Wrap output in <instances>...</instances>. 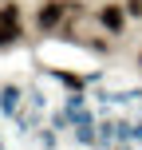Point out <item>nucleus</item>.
<instances>
[{"mask_svg":"<svg viewBox=\"0 0 142 150\" xmlns=\"http://www.w3.org/2000/svg\"><path fill=\"white\" fill-rule=\"evenodd\" d=\"M67 12H75V4H67V0H47L44 8H40V16H36V24L44 32H52V28H59V20Z\"/></svg>","mask_w":142,"mask_h":150,"instance_id":"obj_1","label":"nucleus"},{"mask_svg":"<svg viewBox=\"0 0 142 150\" xmlns=\"http://www.w3.org/2000/svg\"><path fill=\"white\" fill-rule=\"evenodd\" d=\"M99 20H103V28H107V32H122L126 16H122V8H119V4H107L103 12H99Z\"/></svg>","mask_w":142,"mask_h":150,"instance_id":"obj_2","label":"nucleus"},{"mask_svg":"<svg viewBox=\"0 0 142 150\" xmlns=\"http://www.w3.org/2000/svg\"><path fill=\"white\" fill-rule=\"evenodd\" d=\"M0 24H8V28H20V8H16V4H4V8H0Z\"/></svg>","mask_w":142,"mask_h":150,"instance_id":"obj_3","label":"nucleus"},{"mask_svg":"<svg viewBox=\"0 0 142 150\" xmlns=\"http://www.w3.org/2000/svg\"><path fill=\"white\" fill-rule=\"evenodd\" d=\"M20 40V28H8V24H0V47L4 44H16Z\"/></svg>","mask_w":142,"mask_h":150,"instance_id":"obj_4","label":"nucleus"},{"mask_svg":"<svg viewBox=\"0 0 142 150\" xmlns=\"http://www.w3.org/2000/svg\"><path fill=\"white\" fill-rule=\"evenodd\" d=\"M126 12L134 16V20H142V0H126Z\"/></svg>","mask_w":142,"mask_h":150,"instance_id":"obj_5","label":"nucleus"}]
</instances>
